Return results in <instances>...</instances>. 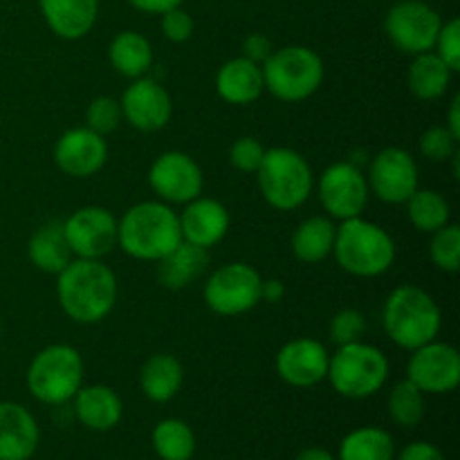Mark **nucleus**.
I'll use <instances>...</instances> for the list:
<instances>
[{"label":"nucleus","instance_id":"bb28decb","mask_svg":"<svg viewBox=\"0 0 460 460\" xmlns=\"http://www.w3.org/2000/svg\"><path fill=\"white\" fill-rule=\"evenodd\" d=\"M337 225L328 216H310L292 234V254L301 263H322L332 254Z\"/></svg>","mask_w":460,"mask_h":460},{"label":"nucleus","instance_id":"37998d69","mask_svg":"<svg viewBox=\"0 0 460 460\" xmlns=\"http://www.w3.org/2000/svg\"><path fill=\"white\" fill-rule=\"evenodd\" d=\"M130 4H133L137 12H144V13H164L169 12V9H175L182 4V0H128Z\"/></svg>","mask_w":460,"mask_h":460},{"label":"nucleus","instance_id":"cd10ccee","mask_svg":"<svg viewBox=\"0 0 460 460\" xmlns=\"http://www.w3.org/2000/svg\"><path fill=\"white\" fill-rule=\"evenodd\" d=\"M452 75L447 63L431 49V52L416 54L407 70V85L411 94L420 102H436L443 97L452 85Z\"/></svg>","mask_w":460,"mask_h":460},{"label":"nucleus","instance_id":"de8ad7c7","mask_svg":"<svg viewBox=\"0 0 460 460\" xmlns=\"http://www.w3.org/2000/svg\"><path fill=\"white\" fill-rule=\"evenodd\" d=\"M0 337H3V323H0Z\"/></svg>","mask_w":460,"mask_h":460},{"label":"nucleus","instance_id":"7c9ffc66","mask_svg":"<svg viewBox=\"0 0 460 460\" xmlns=\"http://www.w3.org/2000/svg\"><path fill=\"white\" fill-rule=\"evenodd\" d=\"M151 445L162 460H191L198 447L191 425L180 418L157 422L151 434Z\"/></svg>","mask_w":460,"mask_h":460},{"label":"nucleus","instance_id":"6e6552de","mask_svg":"<svg viewBox=\"0 0 460 460\" xmlns=\"http://www.w3.org/2000/svg\"><path fill=\"white\" fill-rule=\"evenodd\" d=\"M326 380L349 400H367L380 394L389 380V359L377 346L367 341H353L331 355Z\"/></svg>","mask_w":460,"mask_h":460},{"label":"nucleus","instance_id":"c9c22d12","mask_svg":"<svg viewBox=\"0 0 460 460\" xmlns=\"http://www.w3.org/2000/svg\"><path fill=\"white\" fill-rule=\"evenodd\" d=\"M420 155L429 162H447L458 153V139L449 133L447 126H431L418 139Z\"/></svg>","mask_w":460,"mask_h":460},{"label":"nucleus","instance_id":"a878e982","mask_svg":"<svg viewBox=\"0 0 460 460\" xmlns=\"http://www.w3.org/2000/svg\"><path fill=\"white\" fill-rule=\"evenodd\" d=\"M27 256H30L31 265L45 274H54L57 277L75 256H72L70 245L63 234V223L58 220H49V223L40 225L27 243Z\"/></svg>","mask_w":460,"mask_h":460},{"label":"nucleus","instance_id":"58836bf2","mask_svg":"<svg viewBox=\"0 0 460 460\" xmlns=\"http://www.w3.org/2000/svg\"><path fill=\"white\" fill-rule=\"evenodd\" d=\"M434 52L443 58L449 66V70H460V21L452 18V21L443 22L438 36H436Z\"/></svg>","mask_w":460,"mask_h":460},{"label":"nucleus","instance_id":"c85d7f7f","mask_svg":"<svg viewBox=\"0 0 460 460\" xmlns=\"http://www.w3.org/2000/svg\"><path fill=\"white\" fill-rule=\"evenodd\" d=\"M108 58L117 75L126 79H139V76H146V72L153 67V48L146 36L126 30L111 40Z\"/></svg>","mask_w":460,"mask_h":460},{"label":"nucleus","instance_id":"2f4dec72","mask_svg":"<svg viewBox=\"0 0 460 460\" xmlns=\"http://www.w3.org/2000/svg\"><path fill=\"white\" fill-rule=\"evenodd\" d=\"M407 218L418 232L422 234H434L440 227L449 223L452 218V209H449V202L445 200L443 193H438L436 189H420L411 193L407 202Z\"/></svg>","mask_w":460,"mask_h":460},{"label":"nucleus","instance_id":"72a5a7b5","mask_svg":"<svg viewBox=\"0 0 460 460\" xmlns=\"http://www.w3.org/2000/svg\"><path fill=\"white\" fill-rule=\"evenodd\" d=\"M429 256L434 265L443 272L456 274L460 270V227L447 223L438 232L431 234Z\"/></svg>","mask_w":460,"mask_h":460},{"label":"nucleus","instance_id":"0eeeda50","mask_svg":"<svg viewBox=\"0 0 460 460\" xmlns=\"http://www.w3.org/2000/svg\"><path fill=\"white\" fill-rule=\"evenodd\" d=\"M263 70L265 90L283 103H299L313 97L323 84V61L305 45H286L274 49Z\"/></svg>","mask_w":460,"mask_h":460},{"label":"nucleus","instance_id":"f03ea898","mask_svg":"<svg viewBox=\"0 0 460 460\" xmlns=\"http://www.w3.org/2000/svg\"><path fill=\"white\" fill-rule=\"evenodd\" d=\"M182 243L180 218L162 200H144L117 220V245L130 259L157 263Z\"/></svg>","mask_w":460,"mask_h":460},{"label":"nucleus","instance_id":"c756f323","mask_svg":"<svg viewBox=\"0 0 460 460\" xmlns=\"http://www.w3.org/2000/svg\"><path fill=\"white\" fill-rule=\"evenodd\" d=\"M394 436L382 427H358L340 443L337 460H395Z\"/></svg>","mask_w":460,"mask_h":460},{"label":"nucleus","instance_id":"393cba45","mask_svg":"<svg viewBox=\"0 0 460 460\" xmlns=\"http://www.w3.org/2000/svg\"><path fill=\"white\" fill-rule=\"evenodd\" d=\"M209 263V254L202 247L182 241L164 259L157 261V279L169 290H184L202 277Z\"/></svg>","mask_w":460,"mask_h":460},{"label":"nucleus","instance_id":"aec40b11","mask_svg":"<svg viewBox=\"0 0 460 460\" xmlns=\"http://www.w3.org/2000/svg\"><path fill=\"white\" fill-rule=\"evenodd\" d=\"M40 443V429L30 409L0 402V460H30Z\"/></svg>","mask_w":460,"mask_h":460},{"label":"nucleus","instance_id":"b1692460","mask_svg":"<svg viewBox=\"0 0 460 460\" xmlns=\"http://www.w3.org/2000/svg\"><path fill=\"white\" fill-rule=\"evenodd\" d=\"M184 382V368L171 353H155L142 364L139 386L151 402L164 404L180 394Z\"/></svg>","mask_w":460,"mask_h":460},{"label":"nucleus","instance_id":"6ab92c4d","mask_svg":"<svg viewBox=\"0 0 460 460\" xmlns=\"http://www.w3.org/2000/svg\"><path fill=\"white\" fill-rule=\"evenodd\" d=\"M180 218V232H182V241L191 243V245L202 247L209 252L211 247L218 245L229 232V211L216 198H202L198 196L196 200L187 202Z\"/></svg>","mask_w":460,"mask_h":460},{"label":"nucleus","instance_id":"f3484780","mask_svg":"<svg viewBox=\"0 0 460 460\" xmlns=\"http://www.w3.org/2000/svg\"><path fill=\"white\" fill-rule=\"evenodd\" d=\"M328 364L331 353L313 337H296L288 341L274 359L277 376L295 389H313L322 385L328 376Z\"/></svg>","mask_w":460,"mask_h":460},{"label":"nucleus","instance_id":"473e14b6","mask_svg":"<svg viewBox=\"0 0 460 460\" xmlns=\"http://www.w3.org/2000/svg\"><path fill=\"white\" fill-rule=\"evenodd\" d=\"M427 395L418 389L413 382L404 377L402 382L391 389L389 394V416L395 425L404 427V429H413L422 422L427 411Z\"/></svg>","mask_w":460,"mask_h":460},{"label":"nucleus","instance_id":"4468645a","mask_svg":"<svg viewBox=\"0 0 460 460\" xmlns=\"http://www.w3.org/2000/svg\"><path fill=\"white\" fill-rule=\"evenodd\" d=\"M148 184L166 205H187L202 196L205 175L189 153L166 151L148 169Z\"/></svg>","mask_w":460,"mask_h":460},{"label":"nucleus","instance_id":"4c0bfd02","mask_svg":"<svg viewBox=\"0 0 460 460\" xmlns=\"http://www.w3.org/2000/svg\"><path fill=\"white\" fill-rule=\"evenodd\" d=\"M265 151H268V148H265L259 139L247 135V137H238L236 142L232 144V148H229V162H232L234 169L241 171V173H256V169H259L261 162H263Z\"/></svg>","mask_w":460,"mask_h":460},{"label":"nucleus","instance_id":"c03bdc74","mask_svg":"<svg viewBox=\"0 0 460 460\" xmlns=\"http://www.w3.org/2000/svg\"><path fill=\"white\" fill-rule=\"evenodd\" d=\"M286 296V286L279 279H263V286H261V301L265 304H279V301Z\"/></svg>","mask_w":460,"mask_h":460},{"label":"nucleus","instance_id":"a19ab883","mask_svg":"<svg viewBox=\"0 0 460 460\" xmlns=\"http://www.w3.org/2000/svg\"><path fill=\"white\" fill-rule=\"evenodd\" d=\"M272 52H274L272 43H270L268 36L263 34H250L245 40H243V57L259 63V66H263Z\"/></svg>","mask_w":460,"mask_h":460},{"label":"nucleus","instance_id":"49530a36","mask_svg":"<svg viewBox=\"0 0 460 460\" xmlns=\"http://www.w3.org/2000/svg\"><path fill=\"white\" fill-rule=\"evenodd\" d=\"M295 460H337V456L323 447H308L296 454Z\"/></svg>","mask_w":460,"mask_h":460},{"label":"nucleus","instance_id":"7ed1b4c3","mask_svg":"<svg viewBox=\"0 0 460 460\" xmlns=\"http://www.w3.org/2000/svg\"><path fill=\"white\" fill-rule=\"evenodd\" d=\"M382 326L395 346L416 350L438 340L443 313L434 296L420 286H400L386 299Z\"/></svg>","mask_w":460,"mask_h":460},{"label":"nucleus","instance_id":"e433bc0d","mask_svg":"<svg viewBox=\"0 0 460 460\" xmlns=\"http://www.w3.org/2000/svg\"><path fill=\"white\" fill-rule=\"evenodd\" d=\"M364 332H367V319L355 308L340 310V313L332 314L331 323H328V335H331L332 344L337 346L362 341Z\"/></svg>","mask_w":460,"mask_h":460},{"label":"nucleus","instance_id":"5701e85b","mask_svg":"<svg viewBox=\"0 0 460 460\" xmlns=\"http://www.w3.org/2000/svg\"><path fill=\"white\" fill-rule=\"evenodd\" d=\"M49 30L66 40H79L94 27L99 0H39Z\"/></svg>","mask_w":460,"mask_h":460},{"label":"nucleus","instance_id":"a18cd8bd","mask_svg":"<svg viewBox=\"0 0 460 460\" xmlns=\"http://www.w3.org/2000/svg\"><path fill=\"white\" fill-rule=\"evenodd\" d=\"M449 128V133L454 135V137L460 142V94L452 99V106H449V112H447V124H445Z\"/></svg>","mask_w":460,"mask_h":460},{"label":"nucleus","instance_id":"f704fd0d","mask_svg":"<svg viewBox=\"0 0 460 460\" xmlns=\"http://www.w3.org/2000/svg\"><path fill=\"white\" fill-rule=\"evenodd\" d=\"M121 119H124V117H121L119 99L108 97V94L93 99L88 111H85V126H88L90 130H94V133L103 135V137L115 133Z\"/></svg>","mask_w":460,"mask_h":460},{"label":"nucleus","instance_id":"9b49d317","mask_svg":"<svg viewBox=\"0 0 460 460\" xmlns=\"http://www.w3.org/2000/svg\"><path fill=\"white\" fill-rule=\"evenodd\" d=\"M317 193L328 218L340 223L362 216L371 196L367 173H362V169L353 162H335L328 166L319 175Z\"/></svg>","mask_w":460,"mask_h":460},{"label":"nucleus","instance_id":"ddd939ff","mask_svg":"<svg viewBox=\"0 0 460 460\" xmlns=\"http://www.w3.org/2000/svg\"><path fill=\"white\" fill-rule=\"evenodd\" d=\"M368 191L386 205H404L420 187L418 164L409 151L400 146L382 148L373 157L367 173Z\"/></svg>","mask_w":460,"mask_h":460},{"label":"nucleus","instance_id":"39448f33","mask_svg":"<svg viewBox=\"0 0 460 460\" xmlns=\"http://www.w3.org/2000/svg\"><path fill=\"white\" fill-rule=\"evenodd\" d=\"M254 175L263 200L277 211L299 209L314 189L308 160L288 146L268 148Z\"/></svg>","mask_w":460,"mask_h":460},{"label":"nucleus","instance_id":"4be33fe9","mask_svg":"<svg viewBox=\"0 0 460 460\" xmlns=\"http://www.w3.org/2000/svg\"><path fill=\"white\" fill-rule=\"evenodd\" d=\"M263 90V70L259 63L245 57L223 63L216 75V93L232 106H250V103L259 102Z\"/></svg>","mask_w":460,"mask_h":460},{"label":"nucleus","instance_id":"ea45409f","mask_svg":"<svg viewBox=\"0 0 460 460\" xmlns=\"http://www.w3.org/2000/svg\"><path fill=\"white\" fill-rule=\"evenodd\" d=\"M193 30H196V22H193L191 13L184 12L182 7L162 13V34L171 43H187L193 36Z\"/></svg>","mask_w":460,"mask_h":460},{"label":"nucleus","instance_id":"dca6fc26","mask_svg":"<svg viewBox=\"0 0 460 460\" xmlns=\"http://www.w3.org/2000/svg\"><path fill=\"white\" fill-rule=\"evenodd\" d=\"M121 117L142 133L162 130L173 117V99L155 79L139 76L124 90L119 99Z\"/></svg>","mask_w":460,"mask_h":460},{"label":"nucleus","instance_id":"9d476101","mask_svg":"<svg viewBox=\"0 0 460 460\" xmlns=\"http://www.w3.org/2000/svg\"><path fill=\"white\" fill-rule=\"evenodd\" d=\"M440 27V13L422 0H402L394 4L385 18V31L394 48L409 57L431 52Z\"/></svg>","mask_w":460,"mask_h":460},{"label":"nucleus","instance_id":"79ce46f5","mask_svg":"<svg viewBox=\"0 0 460 460\" xmlns=\"http://www.w3.org/2000/svg\"><path fill=\"white\" fill-rule=\"evenodd\" d=\"M395 460H447V458H445V454L440 452L436 445L427 443V440H416V443H409L400 454H395Z\"/></svg>","mask_w":460,"mask_h":460},{"label":"nucleus","instance_id":"a211bd4d","mask_svg":"<svg viewBox=\"0 0 460 460\" xmlns=\"http://www.w3.org/2000/svg\"><path fill=\"white\" fill-rule=\"evenodd\" d=\"M54 162L70 178H93L106 166L108 144L88 126L70 128L54 144Z\"/></svg>","mask_w":460,"mask_h":460},{"label":"nucleus","instance_id":"1a4fd4ad","mask_svg":"<svg viewBox=\"0 0 460 460\" xmlns=\"http://www.w3.org/2000/svg\"><path fill=\"white\" fill-rule=\"evenodd\" d=\"M261 286L263 277L254 265L234 261L207 279L202 296L211 313L220 317H238L261 304Z\"/></svg>","mask_w":460,"mask_h":460},{"label":"nucleus","instance_id":"f8f14e48","mask_svg":"<svg viewBox=\"0 0 460 460\" xmlns=\"http://www.w3.org/2000/svg\"><path fill=\"white\" fill-rule=\"evenodd\" d=\"M63 234L75 259L102 261L117 247V218L106 207H81L63 220Z\"/></svg>","mask_w":460,"mask_h":460},{"label":"nucleus","instance_id":"412c9836","mask_svg":"<svg viewBox=\"0 0 460 460\" xmlns=\"http://www.w3.org/2000/svg\"><path fill=\"white\" fill-rule=\"evenodd\" d=\"M72 402L75 418L90 431H111L124 418V402L119 394L106 385L81 386Z\"/></svg>","mask_w":460,"mask_h":460},{"label":"nucleus","instance_id":"f257e3e1","mask_svg":"<svg viewBox=\"0 0 460 460\" xmlns=\"http://www.w3.org/2000/svg\"><path fill=\"white\" fill-rule=\"evenodd\" d=\"M119 281L106 263L94 259H72L57 274V299L75 323L93 326L115 310Z\"/></svg>","mask_w":460,"mask_h":460},{"label":"nucleus","instance_id":"423d86ee","mask_svg":"<svg viewBox=\"0 0 460 460\" xmlns=\"http://www.w3.org/2000/svg\"><path fill=\"white\" fill-rule=\"evenodd\" d=\"M84 358L70 344H49L31 358L27 367V389L39 402L61 407L84 386Z\"/></svg>","mask_w":460,"mask_h":460},{"label":"nucleus","instance_id":"20e7f679","mask_svg":"<svg viewBox=\"0 0 460 460\" xmlns=\"http://www.w3.org/2000/svg\"><path fill=\"white\" fill-rule=\"evenodd\" d=\"M337 265L359 279L385 274L395 261V241L380 225L358 218L341 220L332 245Z\"/></svg>","mask_w":460,"mask_h":460},{"label":"nucleus","instance_id":"2eb2a0df","mask_svg":"<svg viewBox=\"0 0 460 460\" xmlns=\"http://www.w3.org/2000/svg\"><path fill=\"white\" fill-rule=\"evenodd\" d=\"M407 380L425 395L452 394L460 385V355L452 344L429 341L411 350L407 364Z\"/></svg>","mask_w":460,"mask_h":460}]
</instances>
